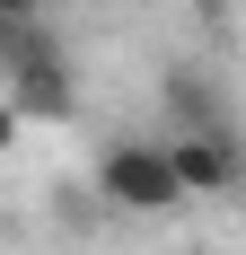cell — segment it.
I'll return each mask as SVG.
<instances>
[{
  "mask_svg": "<svg viewBox=\"0 0 246 255\" xmlns=\"http://www.w3.org/2000/svg\"><path fill=\"white\" fill-rule=\"evenodd\" d=\"M167 106H176V132H202V124H229V115H220V88H211L202 71H176V79H167Z\"/></svg>",
  "mask_w": 246,
  "mask_h": 255,
  "instance_id": "obj_4",
  "label": "cell"
},
{
  "mask_svg": "<svg viewBox=\"0 0 246 255\" xmlns=\"http://www.w3.org/2000/svg\"><path fill=\"white\" fill-rule=\"evenodd\" d=\"M167 150H176V176H185L194 203H211V194H246V132H238V124L167 132Z\"/></svg>",
  "mask_w": 246,
  "mask_h": 255,
  "instance_id": "obj_3",
  "label": "cell"
},
{
  "mask_svg": "<svg viewBox=\"0 0 246 255\" xmlns=\"http://www.w3.org/2000/svg\"><path fill=\"white\" fill-rule=\"evenodd\" d=\"M35 9H44V0H0V26H44Z\"/></svg>",
  "mask_w": 246,
  "mask_h": 255,
  "instance_id": "obj_5",
  "label": "cell"
},
{
  "mask_svg": "<svg viewBox=\"0 0 246 255\" xmlns=\"http://www.w3.org/2000/svg\"><path fill=\"white\" fill-rule=\"evenodd\" d=\"M88 176H97V194H106L115 211H141V220H158V211H176V203H194V194H185V176H176V150H167V141H141V132L106 141Z\"/></svg>",
  "mask_w": 246,
  "mask_h": 255,
  "instance_id": "obj_1",
  "label": "cell"
},
{
  "mask_svg": "<svg viewBox=\"0 0 246 255\" xmlns=\"http://www.w3.org/2000/svg\"><path fill=\"white\" fill-rule=\"evenodd\" d=\"M71 53H53L44 26H9V115L18 124H71Z\"/></svg>",
  "mask_w": 246,
  "mask_h": 255,
  "instance_id": "obj_2",
  "label": "cell"
}]
</instances>
